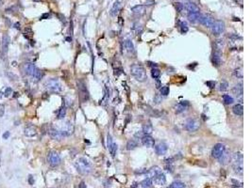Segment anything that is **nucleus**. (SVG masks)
<instances>
[{"label":"nucleus","instance_id":"4be33fe9","mask_svg":"<svg viewBox=\"0 0 252 188\" xmlns=\"http://www.w3.org/2000/svg\"><path fill=\"white\" fill-rule=\"evenodd\" d=\"M184 8H185L189 12H200L199 8L193 2H189V1L186 2L185 5H184Z\"/></svg>","mask_w":252,"mask_h":188},{"label":"nucleus","instance_id":"79ce46f5","mask_svg":"<svg viewBox=\"0 0 252 188\" xmlns=\"http://www.w3.org/2000/svg\"><path fill=\"white\" fill-rule=\"evenodd\" d=\"M175 7H176V9L177 12H181L184 9V5L180 2H177V3H175Z\"/></svg>","mask_w":252,"mask_h":188},{"label":"nucleus","instance_id":"7ed1b4c3","mask_svg":"<svg viewBox=\"0 0 252 188\" xmlns=\"http://www.w3.org/2000/svg\"><path fill=\"white\" fill-rule=\"evenodd\" d=\"M75 167L77 168V172L83 175L91 173L92 171V164L90 163L88 159H86L84 157H80L75 162Z\"/></svg>","mask_w":252,"mask_h":188},{"label":"nucleus","instance_id":"a211bd4d","mask_svg":"<svg viewBox=\"0 0 252 188\" xmlns=\"http://www.w3.org/2000/svg\"><path fill=\"white\" fill-rule=\"evenodd\" d=\"M9 44V35L8 34H3V37H2V54H3V56H5V55L8 53Z\"/></svg>","mask_w":252,"mask_h":188},{"label":"nucleus","instance_id":"412c9836","mask_svg":"<svg viewBox=\"0 0 252 188\" xmlns=\"http://www.w3.org/2000/svg\"><path fill=\"white\" fill-rule=\"evenodd\" d=\"M212 62L214 66L218 67L221 65L222 63V58H221V54L220 52H214V55L212 57Z\"/></svg>","mask_w":252,"mask_h":188},{"label":"nucleus","instance_id":"49530a36","mask_svg":"<svg viewBox=\"0 0 252 188\" xmlns=\"http://www.w3.org/2000/svg\"><path fill=\"white\" fill-rule=\"evenodd\" d=\"M206 85L210 86V87H211V89H214V85H215V83H214V82H211V81H209V82H206Z\"/></svg>","mask_w":252,"mask_h":188},{"label":"nucleus","instance_id":"f704fd0d","mask_svg":"<svg viewBox=\"0 0 252 188\" xmlns=\"http://www.w3.org/2000/svg\"><path fill=\"white\" fill-rule=\"evenodd\" d=\"M153 132V128L150 124H145L143 127V133L145 135H150Z\"/></svg>","mask_w":252,"mask_h":188},{"label":"nucleus","instance_id":"f8f14e48","mask_svg":"<svg viewBox=\"0 0 252 188\" xmlns=\"http://www.w3.org/2000/svg\"><path fill=\"white\" fill-rule=\"evenodd\" d=\"M198 22L206 27H212V25H214V19L210 15L203 14V15L199 16Z\"/></svg>","mask_w":252,"mask_h":188},{"label":"nucleus","instance_id":"cd10ccee","mask_svg":"<svg viewBox=\"0 0 252 188\" xmlns=\"http://www.w3.org/2000/svg\"><path fill=\"white\" fill-rule=\"evenodd\" d=\"M124 47L128 53H133L134 52V45L130 40H126L124 41Z\"/></svg>","mask_w":252,"mask_h":188},{"label":"nucleus","instance_id":"8fccbe9b","mask_svg":"<svg viewBox=\"0 0 252 188\" xmlns=\"http://www.w3.org/2000/svg\"><path fill=\"white\" fill-rule=\"evenodd\" d=\"M50 16V14H48V13H46V14H43V16H42L41 17V19L42 20H44V19H46V18H48Z\"/></svg>","mask_w":252,"mask_h":188},{"label":"nucleus","instance_id":"de8ad7c7","mask_svg":"<svg viewBox=\"0 0 252 188\" xmlns=\"http://www.w3.org/2000/svg\"><path fill=\"white\" fill-rule=\"evenodd\" d=\"M9 135H11V134H9V132H8V131L5 132L4 135H3V138H4V139H8V137H9Z\"/></svg>","mask_w":252,"mask_h":188},{"label":"nucleus","instance_id":"a18cd8bd","mask_svg":"<svg viewBox=\"0 0 252 188\" xmlns=\"http://www.w3.org/2000/svg\"><path fill=\"white\" fill-rule=\"evenodd\" d=\"M5 112V106L4 105H0V117H3Z\"/></svg>","mask_w":252,"mask_h":188},{"label":"nucleus","instance_id":"7c9ffc66","mask_svg":"<svg viewBox=\"0 0 252 188\" xmlns=\"http://www.w3.org/2000/svg\"><path fill=\"white\" fill-rule=\"evenodd\" d=\"M137 147V142L134 140V139H130V140L128 141L127 143V149L128 151H131V150H134L135 148Z\"/></svg>","mask_w":252,"mask_h":188},{"label":"nucleus","instance_id":"20e7f679","mask_svg":"<svg viewBox=\"0 0 252 188\" xmlns=\"http://www.w3.org/2000/svg\"><path fill=\"white\" fill-rule=\"evenodd\" d=\"M130 73L139 82H144L147 79L146 72H145L144 68L140 64H133L130 67Z\"/></svg>","mask_w":252,"mask_h":188},{"label":"nucleus","instance_id":"f257e3e1","mask_svg":"<svg viewBox=\"0 0 252 188\" xmlns=\"http://www.w3.org/2000/svg\"><path fill=\"white\" fill-rule=\"evenodd\" d=\"M51 128L54 129L55 131H57L62 137H69L74 132V126L72 123L63 119H59L56 122H54L52 126H51Z\"/></svg>","mask_w":252,"mask_h":188},{"label":"nucleus","instance_id":"bb28decb","mask_svg":"<svg viewBox=\"0 0 252 188\" xmlns=\"http://www.w3.org/2000/svg\"><path fill=\"white\" fill-rule=\"evenodd\" d=\"M131 11L135 14H143L145 11V6L144 5H137L131 8Z\"/></svg>","mask_w":252,"mask_h":188},{"label":"nucleus","instance_id":"603ef678","mask_svg":"<svg viewBox=\"0 0 252 188\" xmlns=\"http://www.w3.org/2000/svg\"><path fill=\"white\" fill-rule=\"evenodd\" d=\"M14 27H16L17 29H20V24H19V23H16V24L14 25Z\"/></svg>","mask_w":252,"mask_h":188},{"label":"nucleus","instance_id":"c9c22d12","mask_svg":"<svg viewBox=\"0 0 252 188\" xmlns=\"http://www.w3.org/2000/svg\"><path fill=\"white\" fill-rule=\"evenodd\" d=\"M233 74L235 77H237V78H240V79L243 78L244 74H243V70H242V68H237V69H235L233 72Z\"/></svg>","mask_w":252,"mask_h":188},{"label":"nucleus","instance_id":"2f4dec72","mask_svg":"<svg viewBox=\"0 0 252 188\" xmlns=\"http://www.w3.org/2000/svg\"><path fill=\"white\" fill-rule=\"evenodd\" d=\"M142 30H143V27H142V25L139 24V23H135V24L133 25V27H132V31H134L135 33L138 35V34L141 33Z\"/></svg>","mask_w":252,"mask_h":188},{"label":"nucleus","instance_id":"473e14b6","mask_svg":"<svg viewBox=\"0 0 252 188\" xmlns=\"http://www.w3.org/2000/svg\"><path fill=\"white\" fill-rule=\"evenodd\" d=\"M215 47H216V49H217L216 52H220L223 49V47H224V41H223L222 39L216 40L215 41Z\"/></svg>","mask_w":252,"mask_h":188},{"label":"nucleus","instance_id":"0eeeda50","mask_svg":"<svg viewBox=\"0 0 252 188\" xmlns=\"http://www.w3.org/2000/svg\"><path fill=\"white\" fill-rule=\"evenodd\" d=\"M225 30V23L221 20L214 21V25L212 27V32L214 36H219Z\"/></svg>","mask_w":252,"mask_h":188},{"label":"nucleus","instance_id":"39448f33","mask_svg":"<svg viewBox=\"0 0 252 188\" xmlns=\"http://www.w3.org/2000/svg\"><path fill=\"white\" fill-rule=\"evenodd\" d=\"M24 70L28 75L32 76L37 81L41 80L42 77H43V72H42L41 70H39L38 68L32 63H26L24 66Z\"/></svg>","mask_w":252,"mask_h":188},{"label":"nucleus","instance_id":"5fc2aeb1","mask_svg":"<svg viewBox=\"0 0 252 188\" xmlns=\"http://www.w3.org/2000/svg\"><path fill=\"white\" fill-rule=\"evenodd\" d=\"M166 188H174V187H173V184H171V185H169V186L166 187Z\"/></svg>","mask_w":252,"mask_h":188},{"label":"nucleus","instance_id":"72a5a7b5","mask_svg":"<svg viewBox=\"0 0 252 188\" xmlns=\"http://www.w3.org/2000/svg\"><path fill=\"white\" fill-rule=\"evenodd\" d=\"M151 75H152V77L154 79H158L160 78V75H161V71L158 69V68H153L152 70H151Z\"/></svg>","mask_w":252,"mask_h":188},{"label":"nucleus","instance_id":"b1692460","mask_svg":"<svg viewBox=\"0 0 252 188\" xmlns=\"http://www.w3.org/2000/svg\"><path fill=\"white\" fill-rule=\"evenodd\" d=\"M160 172H161V169L159 167H151L150 169L146 170L147 176H148V178H150V179H152L154 176H156V175L159 174Z\"/></svg>","mask_w":252,"mask_h":188},{"label":"nucleus","instance_id":"e433bc0d","mask_svg":"<svg viewBox=\"0 0 252 188\" xmlns=\"http://www.w3.org/2000/svg\"><path fill=\"white\" fill-rule=\"evenodd\" d=\"M223 101H224V103H226V105H231V103H233V98L230 97L229 95L225 94V95H223Z\"/></svg>","mask_w":252,"mask_h":188},{"label":"nucleus","instance_id":"4c0bfd02","mask_svg":"<svg viewBox=\"0 0 252 188\" xmlns=\"http://www.w3.org/2000/svg\"><path fill=\"white\" fill-rule=\"evenodd\" d=\"M66 114V109H65V106L62 105L59 111V114H58V119H62L64 118V116H65Z\"/></svg>","mask_w":252,"mask_h":188},{"label":"nucleus","instance_id":"dca6fc26","mask_svg":"<svg viewBox=\"0 0 252 188\" xmlns=\"http://www.w3.org/2000/svg\"><path fill=\"white\" fill-rule=\"evenodd\" d=\"M189 106H190V103L188 101H182V102L179 103L175 106V112L177 113V114H180V113L186 111Z\"/></svg>","mask_w":252,"mask_h":188},{"label":"nucleus","instance_id":"2eb2a0df","mask_svg":"<svg viewBox=\"0 0 252 188\" xmlns=\"http://www.w3.org/2000/svg\"><path fill=\"white\" fill-rule=\"evenodd\" d=\"M141 139H142V143L146 148H152L155 144L154 138L151 137L150 135H144L142 137Z\"/></svg>","mask_w":252,"mask_h":188},{"label":"nucleus","instance_id":"4468645a","mask_svg":"<svg viewBox=\"0 0 252 188\" xmlns=\"http://www.w3.org/2000/svg\"><path fill=\"white\" fill-rule=\"evenodd\" d=\"M152 183H154V184H156V185H163V184H165L166 183V178H165V175H164L163 172H160L159 174H157L156 176H154L152 179Z\"/></svg>","mask_w":252,"mask_h":188},{"label":"nucleus","instance_id":"6ab92c4d","mask_svg":"<svg viewBox=\"0 0 252 188\" xmlns=\"http://www.w3.org/2000/svg\"><path fill=\"white\" fill-rule=\"evenodd\" d=\"M168 147L165 143H159L155 146V151L158 155H163L166 153Z\"/></svg>","mask_w":252,"mask_h":188},{"label":"nucleus","instance_id":"ea45409f","mask_svg":"<svg viewBox=\"0 0 252 188\" xmlns=\"http://www.w3.org/2000/svg\"><path fill=\"white\" fill-rule=\"evenodd\" d=\"M188 25H187L186 22H181L180 23V31H181V33L185 34L187 31H188Z\"/></svg>","mask_w":252,"mask_h":188},{"label":"nucleus","instance_id":"f3484780","mask_svg":"<svg viewBox=\"0 0 252 188\" xmlns=\"http://www.w3.org/2000/svg\"><path fill=\"white\" fill-rule=\"evenodd\" d=\"M232 93L234 94L237 98H242L243 97V93H244V87H243V83H239L237 85H235L231 89Z\"/></svg>","mask_w":252,"mask_h":188},{"label":"nucleus","instance_id":"864d4df0","mask_svg":"<svg viewBox=\"0 0 252 188\" xmlns=\"http://www.w3.org/2000/svg\"><path fill=\"white\" fill-rule=\"evenodd\" d=\"M16 65H17V63L14 62V61H13V62H12V66H16Z\"/></svg>","mask_w":252,"mask_h":188},{"label":"nucleus","instance_id":"ddd939ff","mask_svg":"<svg viewBox=\"0 0 252 188\" xmlns=\"http://www.w3.org/2000/svg\"><path fill=\"white\" fill-rule=\"evenodd\" d=\"M107 144H108V149L110 151V153H111L112 156L114 158L115 154H116V151H117V144H116L115 142L114 141V139H112V135L110 134H108Z\"/></svg>","mask_w":252,"mask_h":188},{"label":"nucleus","instance_id":"9b49d317","mask_svg":"<svg viewBox=\"0 0 252 188\" xmlns=\"http://www.w3.org/2000/svg\"><path fill=\"white\" fill-rule=\"evenodd\" d=\"M199 121L196 119H189L185 122V129L189 132H196L199 129Z\"/></svg>","mask_w":252,"mask_h":188},{"label":"nucleus","instance_id":"09e8293b","mask_svg":"<svg viewBox=\"0 0 252 188\" xmlns=\"http://www.w3.org/2000/svg\"><path fill=\"white\" fill-rule=\"evenodd\" d=\"M79 188H86V184H85V183H84V181H81V183H79Z\"/></svg>","mask_w":252,"mask_h":188},{"label":"nucleus","instance_id":"1a4fd4ad","mask_svg":"<svg viewBox=\"0 0 252 188\" xmlns=\"http://www.w3.org/2000/svg\"><path fill=\"white\" fill-rule=\"evenodd\" d=\"M47 160H48V163H49L51 167H57V166H59L60 163V157L59 153H58L57 151H54L49 152Z\"/></svg>","mask_w":252,"mask_h":188},{"label":"nucleus","instance_id":"393cba45","mask_svg":"<svg viewBox=\"0 0 252 188\" xmlns=\"http://www.w3.org/2000/svg\"><path fill=\"white\" fill-rule=\"evenodd\" d=\"M232 112L234 113L236 116H242L244 114V106L241 103H236L232 107Z\"/></svg>","mask_w":252,"mask_h":188},{"label":"nucleus","instance_id":"c85d7f7f","mask_svg":"<svg viewBox=\"0 0 252 188\" xmlns=\"http://www.w3.org/2000/svg\"><path fill=\"white\" fill-rule=\"evenodd\" d=\"M120 7H121V4L119 1H116L114 2V6H112V8L111 9V11H110V13H111L112 16H116V14L118 13L119 9H120Z\"/></svg>","mask_w":252,"mask_h":188},{"label":"nucleus","instance_id":"3c124183","mask_svg":"<svg viewBox=\"0 0 252 188\" xmlns=\"http://www.w3.org/2000/svg\"><path fill=\"white\" fill-rule=\"evenodd\" d=\"M28 181H30V184H33V183H34L33 177H32V176H30V180H28Z\"/></svg>","mask_w":252,"mask_h":188},{"label":"nucleus","instance_id":"c03bdc74","mask_svg":"<svg viewBox=\"0 0 252 188\" xmlns=\"http://www.w3.org/2000/svg\"><path fill=\"white\" fill-rule=\"evenodd\" d=\"M11 92H12V90H11V87H8V89H6V91H5V96L6 97H9V95H11Z\"/></svg>","mask_w":252,"mask_h":188},{"label":"nucleus","instance_id":"9d476101","mask_svg":"<svg viewBox=\"0 0 252 188\" xmlns=\"http://www.w3.org/2000/svg\"><path fill=\"white\" fill-rule=\"evenodd\" d=\"M225 151H226V147L224 144H222V143L215 144L214 147L212 148V156L215 158V159H218V158L224 153Z\"/></svg>","mask_w":252,"mask_h":188},{"label":"nucleus","instance_id":"423d86ee","mask_svg":"<svg viewBox=\"0 0 252 188\" xmlns=\"http://www.w3.org/2000/svg\"><path fill=\"white\" fill-rule=\"evenodd\" d=\"M44 87L47 90H49L51 92L59 93L62 90V87H61L60 82L56 78H50L48 79L46 83H44Z\"/></svg>","mask_w":252,"mask_h":188},{"label":"nucleus","instance_id":"c756f323","mask_svg":"<svg viewBox=\"0 0 252 188\" xmlns=\"http://www.w3.org/2000/svg\"><path fill=\"white\" fill-rule=\"evenodd\" d=\"M152 180L150 179V178H145L144 180H143L140 183V187L141 188H150L151 186H152Z\"/></svg>","mask_w":252,"mask_h":188},{"label":"nucleus","instance_id":"a878e982","mask_svg":"<svg viewBox=\"0 0 252 188\" xmlns=\"http://www.w3.org/2000/svg\"><path fill=\"white\" fill-rule=\"evenodd\" d=\"M200 15H201L200 12H189L188 15H187V18L191 23H196L198 22Z\"/></svg>","mask_w":252,"mask_h":188},{"label":"nucleus","instance_id":"6e6d98bb","mask_svg":"<svg viewBox=\"0 0 252 188\" xmlns=\"http://www.w3.org/2000/svg\"><path fill=\"white\" fill-rule=\"evenodd\" d=\"M182 1H184V2L186 3V2H188V0H182Z\"/></svg>","mask_w":252,"mask_h":188},{"label":"nucleus","instance_id":"a19ab883","mask_svg":"<svg viewBox=\"0 0 252 188\" xmlns=\"http://www.w3.org/2000/svg\"><path fill=\"white\" fill-rule=\"evenodd\" d=\"M169 94V87L167 86H164L161 89V95L163 96H167Z\"/></svg>","mask_w":252,"mask_h":188},{"label":"nucleus","instance_id":"5701e85b","mask_svg":"<svg viewBox=\"0 0 252 188\" xmlns=\"http://www.w3.org/2000/svg\"><path fill=\"white\" fill-rule=\"evenodd\" d=\"M230 159H231V156H230V154H229L227 151H224V153H223V154L221 155V156L218 158L219 162H220V163H221V164H223V165H226V164H228V162L230 161Z\"/></svg>","mask_w":252,"mask_h":188},{"label":"nucleus","instance_id":"aec40b11","mask_svg":"<svg viewBox=\"0 0 252 188\" xmlns=\"http://www.w3.org/2000/svg\"><path fill=\"white\" fill-rule=\"evenodd\" d=\"M25 135L28 137H32L37 135V129L33 125H28L24 130Z\"/></svg>","mask_w":252,"mask_h":188},{"label":"nucleus","instance_id":"f03ea898","mask_svg":"<svg viewBox=\"0 0 252 188\" xmlns=\"http://www.w3.org/2000/svg\"><path fill=\"white\" fill-rule=\"evenodd\" d=\"M230 161L232 162L233 171L237 175L242 176L244 173V156L242 152H235L232 155Z\"/></svg>","mask_w":252,"mask_h":188},{"label":"nucleus","instance_id":"37998d69","mask_svg":"<svg viewBox=\"0 0 252 188\" xmlns=\"http://www.w3.org/2000/svg\"><path fill=\"white\" fill-rule=\"evenodd\" d=\"M173 187L174 188H185V184H184L183 183H181V181H175V183H173Z\"/></svg>","mask_w":252,"mask_h":188},{"label":"nucleus","instance_id":"58836bf2","mask_svg":"<svg viewBox=\"0 0 252 188\" xmlns=\"http://www.w3.org/2000/svg\"><path fill=\"white\" fill-rule=\"evenodd\" d=\"M228 89V82H226V81H222V82L220 83V85H219V90H220V91H226Z\"/></svg>","mask_w":252,"mask_h":188},{"label":"nucleus","instance_id":"6e6552de","mask_svg":"<svg viewBox=\"0 0 252 188\" xmlns=\"http://www.w3.org/2000/svg\"><path fill=\"white\" fill-rule=\"evenodd\" d=\"M77 89H79V91L80 93V96H81V98H82V101L86 102L87 100L89 99V92H88V90H87L85 83H84L82 80L77 81Z\"/></svg>","mask_w":252,"mask_h":188}]
</instances>
